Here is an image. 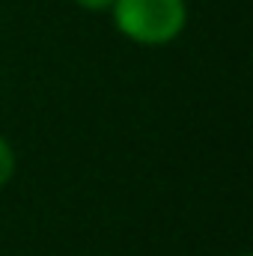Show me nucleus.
Instances as JSON below:
<instances>
[{"mask_svg":"<svg viewBox=\"0 0 253 256\" xmlns=\"http://www.w3.org/2000/svg\"><path fill=\"white\" fill-rule=\"evenodd\" d=\"M116 0H74V6L78 9H84V12H92V15H102V12H110V6H114Z\"/></svg>","mask_w":253,"mask_h":256,"instance_id":"3","label":"nucleus"},{"mask_svg":"<svg viewBox=\"0 0 253 256\" xmlns=\"http://www.w3.org/2000/svg\"><path fill=\"white\" fill-rule=\"evenodd\" d=\"M15 170H18V158H15V149H12V143H9V140L0 134V188H6V185L12 182Z\"/></svg>","mask_w":253,"mask_h":256,"instance_id":"2","label":"nucleus"},{"mask_svg":"<svg viewBox=\"0 0 253 256\" xmlns=\"http://www.w3.org/2000/svg\"><path fill=\"white\" fill-rule=\"evenodd\" d=\"M110 21L128 42L161 48L176 42L188 27V0H116Z\"/></svg>","mask_w":253,"mask_h":256,"instance_id":"1","label":"nucleus"},{"mask_svg":"<svg viewBox=\"0 0 253 256\" xmlns=\"http://www.w3.org/2000/svg\"><path fill=\"white\" fill-rule=\"evenodd\" d=\"M242 256H250V254H242Z\"/></svg>","mask_w":253,"mask_h":256,"instance_id":"4","label":"nucleus"}]
</instances>
